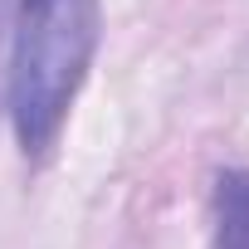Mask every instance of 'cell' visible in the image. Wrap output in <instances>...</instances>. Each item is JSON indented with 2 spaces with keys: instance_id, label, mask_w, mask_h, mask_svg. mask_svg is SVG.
Returning <instances> with one entry per match:
<instances>
[{
  "instance_id": "cell-1",
  "label": "cell",
  "mask_w": 249,
  "mask_h": 249,
  "mask_svg": "<svg viewBox=\"0 0 249 249\" xmlns=\"http://www.w3.org/2000/svg\"><path fill=\"white\" fill-rule=\"evenodd\" d=\"M5 112L25 157H44L93 69L103 39V0H20L10 25Z\"/></svg>"
},
{
  "instance_id": "cell-2",
  "label": "cell",
  "mask_w": 249,
  "mask_h": 249,
  "mask_svg": "<svg viewBox=\"0 0 249 249\" xmlns=\"http://www.w3.org/2000/svg\"><path fill=\"white\" fill-rule=\"evenodd\" d=\"M210 249H249V166H220L210 181Z\"/></svg>"
},
{
  "instance_id": "cell-3",
  "label": "cell",
  "mask_w": 249,
  "mask_h": 249,
  "mask_svg": "<svg viewBox=\"0 0 249 249\" xmlns=\"http://www.w3.org/2000/svg\"><path fill=\"white\" fill-rule=\"evenodd\" d=\"M0 30H5V0H0Z\"/></svg>"
}]
</instances>
